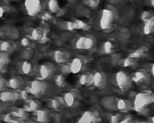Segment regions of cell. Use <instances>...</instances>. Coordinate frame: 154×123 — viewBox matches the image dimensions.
Wrapping results in <instances>:
<instances>
[{
	"instance_id": "obj_1",
	"label": "cell",
	"mask_w": 154,
	"mask_h": 123,
	"mask_svg": "<svg viewBox=\"0 0 154 123\" xmlns=\"http://www.w3.org/2000/svg\"><path fill=\"white\" fill-rule=\"evenodd\" d=\"M154 103V93L151 92H144L136 94L134 100V107L138 112H144L148 106Z\"/></svg>"
},
{
	"instance_id": "obj_2",
	"label": "cell",
	"mask_w": 154,
	"mask_h": 123,
	"mask_svg": "<svg viewBox=\"0 0 154 123\" xmlns=\"http://www.w3.org/2000/svg\"><path fill=\"white\" fill-rule=\"evenodd\" d=\"M114 21V13L111 9H104L102 11L99 25L103 30L111 28Z\"/></svg>"
},
{
	"instance_id": "obj_3",
	"label": "cell",
	"mask_w": 154,
	"mask_h": 123,
	"mask_svg": "<svg viewBox=\"0 0 154 123\" xmlns=\"http://www.w3.org/2000/svg\"><path fill=\"white\" fill-rule=\"evenodd\" d=\"M116 82L119 88L123 91H127L132 87V78L123 71L117 72L116 74Z\"/></svg>"
},
{
	"instance_id": "obj_4",
	"label": "cell",
	"mask_w": 154,
	"mask_h": 123,
	"mask_svg": "<svg viewBox=\"0 0 154 123\" xmlns=\"http://www.w3.org/2000/svg\"><path fill=\"white\" fill-rule=\"evenodd\" d=\"M48 85L45 82L39 80L32 81L30 84V86L29 88V92L31 93L32 94L35 96H42L46 92Z\"/></svg>"
},
{
	"instance_id": "obj_5",
	"label": "cell",
	"mask_w": 154,
	"mask_h": 123,
	"mask_svg": "<svg viewBox=\"0 0 154 123\" xmlns=\"http://www.w3.org/2000/svg\"><path fill=\"white\" fill-rule=\"evenodd\" d=\"M27 14L31 16H35L42 10V3L38 0H26L24 3Z\"/></svg>"
},
{
	"instance_id": "obj_6",
	"label": "cell",
	"mask_w": 154,
	"mask_h": 123,
	"mask_svg": "<svg viewBox=\"0 0 154 123\" xmlns=\"http://www.w3.org/2000/svg\"><path fill=\"white\" fill-rule=\"evenodd\" d=\"M95 40L91 36H82L79 38L75 44V46L78 50H90L93 47Z\"/></svg>"
},
{
	"instance_id": "obj_7",
	"label": "cell",
	"mask_w": 154,
	"mask_h": 123,
	"mask_svg": "<svg viewBox=\"0 0 154 123\" xmlns=\"http://www.w3.org/2000/svg\"><path fill=\"white\" fill-rule=\"evenodd\" d=\"M132 82L139 86L148 85L150 82V76L147 72L144 70H139L134 74L132 77Z\"/></svg>"
},
{
	"instance_id": "obj_8",
	"label": "cell",
	"mask_w": 154,
	"mask_h": 123,
	"mask_svg": "<svg viewBox=\"0 0 154 123\" xmlns=\"http://www.w3.org/2000/svg\"><path fill=\"white\" fill-rule=\"evenodd\" d=\"M31 36L33 40L39 41L40 43H45L48 40V38L45 37V32L41 28H34L32 31Z\"/></svg>"
},
{
	"instance_id": "obj_9",
	"label": "cell",
	"mask_w": 154,
	"mask_h": 123,
	"mask_svg": "<svg viewBox=\"0 0 154 123\" xmlns=\"http://www.w3.org/2000/svg\"><path fill=\"white\" fill-rule=\"evenodd\" d=\"M54 58L56 62L59 64L66 63L70 58V55L66 51L56 50L54 53Z\"/></svg>"
},
{
	"instance_id": "obj_10",
	"label": "cell",
	"mask_w": 154,
	"mask_h": 123,
	"mask_svg": "<svg viewBox=\"0 0 154 123\" xmlns=\"http://www.w3.org/2000/svg\"><path fill=\"white\" fill-rule=\"evenodd\" d=\"M106 83V78L101 72H96L93 75V85L99 88H103Z\"/></svg>"
},
{
	"instance_id": "obj_11",
	"label": "cell",
	"mask_w": 154,
	"mask_h": 123,
	"mask_svg": "<svg viewBox=\"0 0 154 123\" xmlns=\"http://www.w3.org/2000/svg\"><path fill=\"white\" fill-rule=\"evenodd\" d=\"M40 76L42 79H49L54 74V70L51 65L48 64H44L40 66Z\"/></svg>"
},
{
	"instance_id": "obj_12",
	"label": "cell",
	"mask_w": 154,
	"mask_h": 123,
	"mask_svg": "<svg viewBox=\"0 0 154 123\" xmlns=\"http://www.w3.org/2000/svg\"><path fill=\"white\" fill-rule=\"evenodd\" d=\"M20 94L18 93L12 92L9 91H3L0 92V100L4 102L13 101L19 98Z\"/></svg>"
},
{
	"instance_id": "obj_13",
	"label": "cell",
	"mask_w": 154,
	"mask_h": 123,
	"mask_svg": "<svg viewBox=\"0 0 154 123\" xmlns=\"http://www.w3.org/2000/svg\"><path fill=\"white\" fill-rule=\"evenodd\" d=\"M148 48L147 46H141V47L138 48V50L135 51V52H132L129 56V57H132V58L137 59V58H144V57L147 56L148 55Z\"/></svg>"
},
{
	"instance_id": "obj_14",
	"label": "cell",
	"mask_w": 154,
	"mask_h": 123,
	"mask_svg": "<svg viewBox=\"0 0 154 123\" xmlns=\"http://www.w3.org/2000/svg\"><path fill=\"white\" fill-rule=\"evenodd\" d=\"M82 69V61L79 58H75L70 64L71 73L78 74Z\"/></svg>"
},
{
	"instance_id": "obj_15",
	"label": "cell",
	"mask_w": 154,
	"mask_h": 123,
	"mask_svg": "<svg viewBox=\"0 0 154 123\" xmlns=\"http://www.w3.org/2000/svg\"><path fill=\"white\" fill-rule=\"evenodd\" d=\"M102 104L108 110H115L117 108V101L113 97H105L102 100Z\"/></svg>"
},
{
	"instance_id": "obj_16",
	"label": "cell",
	"mask_w": 154,
	"mask_h": 123,
	"mask_svg": "<svg viewBox=\"0 0 154 123\" xmlns=\"http://www.w3.org/2000/svg\"><path fill=\"white\" fill-rule=\"evenodd\" d=\"M144 32L147 35L154 34V16L148 21L145 22L144 26Z\"/></svg>"
},
{
	"instance_id": "obj_17",
	"label": "cell",
	"mask_w": 154,
	"mask_h": 123,
	"mask_svg": "<svg viewBox=\"0 0 154 123\" xmlns=\"http://www.w3.org/2000/svg\"><path fill=\"white\" fill-rule=\"evenodd\" d=\"M80 83L82 86H91L93 84V75L90 74H83L80 76Z\"/></svg>"
},
{
	"instance_id": "obj_18",
	"label": "cell",
	"mask_w": 154,
	"mask_h": 123,
	"mask_svg": "<svg viewBox=\"0 0 154 123\" xmlns=\"http://www.w3.org/2000/svg\"><path fill=\"white\" fill-rule=\"evenodd\" d=\"M117 107L122 111H127L131 108L130 102L125 99H120L117 100Z\"/></svg>"
},
{
	"instance_id": "obj_19",
	"label": "cell",
	"mask_w": 154,
	"mask_h": 123,
	"mask_svg": "<svg viewBox=\"0 0 154 123\" xmlns=\"http://www.w3.org/2000/svg\"><path fill=\"white\" fill-rule=\"evenodd\" d=\"M21 85H22V82H21L20 79L17 77L11 78L9 80L8 82V86L13 89H18L20 88Z\"/></svg>"
},
{
	"instance_id": "obj_20",
	"label": "cell",
	"mask_w": 154,
	"mask_h": 123,
	"mask_svg": "<svg viewBox=\"0 0 154 123\" xmlns=\"http://www.w3.org/2000/svg\"><path fill=\"white\" fill-rule=\"evenodd\" d=\"M94 119V115L91 112H87L84 114L78 123H92Z\"/></svg>"
},
{
	"instance_id": "obj_21",
	"label": "cell",
	"mask_w": 154,
	"mask_h": 123,
	"mask_svg": "<svg viewBox=\"0 0 154 123\" xmlns=\"http://www.w3.org/2000/svg\"><path fill=\"white\" fill-rule=\"evenodd\" d=\"M75 97L72 92H67L64 94V102L69 106H72L75 103Z\"/></svg>"
},
{
	"instance_id": "obj_22",
	"label": "cell",
	"mask_w": 154,
	"mask_h": 123,
	"mask_svg": "<svg viewBox=\"0 0 154 123\" xmlns=\"http://www.w3.org/2000/svg\"><path fill=\"white\" fill-rule=\"evenodd\" d=\"M48 8L51 13L57 14L60 10V5H59L58 2L55 0H51L48 2Z\"/></svg>"
},
{
	"instance_id": "obj_23",
	"label": "cell",
	"mask_w": 154,
	"mask_h": 123,
	"mask_svg": "<svg viewBox=\"0 0 154 123\" xmlns=\"http://www.w3.org/2000/svg\"><path fill=\"white\" fill-rule=\"evenodd\" d=\"M21 69H22V72L25 74H30V72L32 70V64L28 61H24L23 62L22 66H21Z\"/></svg>"
},
{
	"instance_id": "obj_24",
	"label": "cell",
	"mask_w": 154,
	"mask_h": 123,
	"mask_svg": "<svg viewBox=\"0 0 154 123\" xmlns=\"http://www.w3.org/2000/svg\"><path fill=\"white\" fill-rule=\"evenodd\" d=\"M55 82L59 87H64L66 85V77L63 75H58L56 76Z\"/></svg>"
},
{
	"instance_id": "obj_25",
	"label": "cell",
	"mask_w": 154,
	"mask_h": 123,
	"mask_svg": "<svg viewBox=\"0 0 154 123\" xmlns=\"http://www.w3.org/2000/svg\"><path fill=\"white\" fill-rule=\"evenodd\" d=\"M83 4H86L91 8H96L100 4V2L99 0H86V1L83 2Z\"/></svg>"
},
{
	"instance_id": "obj_26",
	"label": "cell",
	"mask_w": 154,
	"mask_h": 123,
	"mask_svg": "<svg viewBox=\"0 0 154 123\" xmlns=\"http://www.w3.org/2000/svg\"><path fill=\"white\" fill-rule=\"evenodd\" d=\"M75 24H76V29L87 30L89 28H90V26H89L85 22H84V21L78 20L75 21Z\"/></svg>"
},
{
	"instance_id": "obj_27",
	"label": "cell",
	"mask_w": 154,
	"mask_h": 123,
	"mask_svg": "<svg viewBox=\"0 0 154 123\" xmlns=\"http://www.w3.org/2000/svg\"><path fill=\"white\" fill-rule=\"evenodd\" d=\"M0 50L3 52H9L12 50V45L10 42L4 41L0 45Z\"/></svg>"
},
{
	"instance_id": "obj_28",
	"label": "cell",
	"mask_w": 154,
	"mask_h": 123,
	"mask_svg": "<svg viewBox=\"0 0 154 123\" xmlns=\"http://www.w3.org/2000/svg\"><path fill=\"white\" fill-rule=\"evenodd\" d=\"M104 51H105V53L110 54L112 52L113 50H114V45L112 44V43L110 41H106L105 42L103 46Z\"/></svg>"
},
{
	"instance_id": "obj_29",
	"label": "cell",
	"mask_w": 154,
	"mask_h": 123,
	"mask_svg": "<svg viewBox=\"0 0 154 123\" xmlns=\"http://www.w3.org/2000/svg\"><path fill=\"white\" fill-rule=\"evenodd\" d=\"M136 63V59L132 58V57H127L126 59L123 60V66L124 67H130V66L135 65Z\"/></svg>"
},
{
	"instance_id": "obj_30",
	"label": "cell",
	"mask_w": 154,
	"mask_h": 123,
	"mask_svg": "<svg viewBox=\"0 0 154 123\" xmlns=\"http://www.w3.org/2000/svg\"><path fill=\"white\" fill-rule=\"evenodd\" d=\"M153 16L154 14L153 13H151L150 11H148V10H145V11L143 12L142 14H141V20H142L143 21H144V22H147L149 20L151 19Z\"/></svg>"
},
{
	"instance_id": "obj_31",
	"label": "cell",
	"mask_w": 154,
	"mask_h": 123,
	"mask_svg": "<svg viewBox=\"0 0 154 123\" xmlns=\"http://www.w3.org/2000/svg\"><path fill=\"white\" fill-rule=\"evenodd\" d=\"M0 62L3 64V66H5L10 62V58L7 54H1L0 55Z\"/></svg>"
},
{
	"instance_id": "obj_32",
	"label": "cell",
	"mask_w": 154,
	"mask_h": 123,
	"mask_svg": "<svg viewBox=\"0 0 154 123\" xmlns=\"http://www.w3.org/2000/svg\"><path fill=\"white\" fill-rule=\"evenodd\" d=\"M122 61V56L120 54H116V55L113 56L112 58V64H120V62Z\"/></svg>"
},
{
	"instance_id": "obj_33",
	"label": "cell",
	"mask_w": 154,
	"mask_h": 123,
	"mask_svg": "<svg viewBox=\"0 0 154 123\" xmlns=\"http://www.w3.org/2000/svg\"><path fill=\"white\" fill-rule=\"evenodd\" d=\"M61 71L62 73L64 74H68L71 73L70 70V64H63L61 67Z\"/></svg>"
},
{
	"instance_id": "obj_34",
	"label": "cell",
	"mask_w": 154,
	"mask_h": 123,
	"mask_svg": "<svg viewBox=\"0 0 154 123\" xmlns=\"http://www.w3.org/2000/svg\"><path fill=\"white\" fill-rule=\"evenodd\" d=\"M66 29L70 30V31L76 29V24H75V22H67L66 24Z\"/></svg>"
},
{
	"instance_id": "obj_35",
	"label": "cell",
	"mask_w": 154,
	"mask_h": 123,
	"mask_svg": "<svg viewBox=\"0 0 154 123\" xmlns=\"http://www.w3.org/2000/svg\"><path fill=\"white\" fill-rule=\"evenodd\" d=\"M32 56V52L30 50H27L23 51L22 53L23 58H25V59H29V58H31Z\"/></svg>"
},
{
	"instance_id": "obj_36",
	"label": "cell",
	"mask_w": 154,
	"mask_h": 123,
	"mask_svg": "<svg viewBox=\"0 0 154 123\" xmlns=\"http://www.w3.org/2000/svg\"><path fill=\"white\" fill-rule=\"evenodd\" d=\"M37 116H38V121H44V120L46 118L47 113L45 112H44V111L41 110L38 112Z\"/></svg>"
},
{
	"instance_id": "obj_37",
	"label": "cell",
	"mask_w": 154,
	"mask_h": 123,
	"mask_svg": "<svg viewBox=\"0 0 154 123\" xmlns=\"http://www.w3.org/2000/svg\"><path fill=\"white\" fill-rule=\"evenodd\" d=\"M129 38V34H126L125 32H122L120 33V34L118 35V39L119 40H122V41H124V40H126Z\"/></svg>"
},
{
	"instance_id": "obj_38",
	"label": "cell",
	"mask_w": 154,
	"mask_h": 123,
	"mask_svg": "<svg viewBox=\"0 0 154 123\" xmlns=\"http://www.w3.org/2000/svg\"><path fill=\"white\" fill-rule=\"evenodd\" d=\"M7 84L8 83L5 82V80L4 79H2V78H0V92L5 91L6 86H8Z\"/></svg>"
},
{
	"instance_id": "obj_39",
	"label": "cell",
	"mask_w": 154,
	"mask_h": 123,
	"mask_svg": "<svg viewBox=\"0 0 154 123\" xmlns=\"http://www.w3.org/2000/svg\"><path fill=\"white\" fill-rule=\"evenodd\" d=\"M21 45L23 46H25V47H27L30 45V40L28 38H23L21 40Z\"/></svg>"
},
{
	"instance_id": "obj_40",
	"label": "cell",
	"mask_w": 154,
	"mask_h": 123,
	"mask_svg": "<svg viewBox=\"0 0 154 123\" xmlns=\"http://www.w3.org/2000/svg\"><path fill=\"white\" fill-rule=\"evenodd\" d=\"M42 20H46V21H48V20H51V19H52V16H51L50 14L48 13H45L43 15H42Z\"/></svg>"
},
{
	"instance_id": "obj_41",
	"label": "cell",
	"mask_w": 154,
	"mask_h": 123,
	"mask_svg": "<svg viewBox=\"0 0 154 123\" xmlns=\"http://www.w3.org/2000/svg\"><path fill=\"white\" fill-rule=\"evenodd\" d=\"M60 103L57 100H51V106H52V107L55 108V109L58 108V106H60Z\"/></svg>"
},
{
	"instance_id": "obj_42",
	"label": "cell",
	"mask_w": 154,
	"mask_h": 123,
	"mask_svg": "<svg viewBox=\"0 0 154 123\" xmlns=\"http://www.w3.org/2000/svg\"><path fill=\"white\" fill-rule=\"evenodd\" d=\"M21 98L23 99H27L28 98V96H29V94H28V92L27 91H22L21 92V94L20 95Z\"/></svg>"
},
{
	"instance_id": "obj_43",
	"label": "cell",
	"mask_w": 154,
	"mask_h": 123,
	"mask_svg": "<svg viewBox=\"0 0 154 123\" xmlns=\"http://www.w3.org/2000/svg\"><path fill=\"white\" fill-rule=\"evenodd\" d=\"M118 120H120V116H114L111 118V122L112 123H118Z\"/></svg>"
},
{
	"instance_id": "obj_44",
	"label": "cell",
	"mask_w": 154,
	"mask_h": 123,
	"mask_svg": "<svg viewBox=\"0 0 154 123\" xmlns=\"http://www.w3.org/2000/svg\"><path fill=\"white\" fill-rule=\"evenodd\" d=\"M121 123H133V122H132V120L131 118H126L124 121L122 122Z\"/></svg>"
},
{
	"instance_id": "obj_45",
	"label": "cell",
	"mask_w": 154,
	"mask_h": 123,
	"mask_svg": "<svg viewBox=\"0 0 154 123\" xmlns=\"http://www.w3.org/2000/svg\"><path fill=\"white\" fill-rule=\"evenodd\" d=\"M5 14V10L3 8L0 7V17H2Z\"/></svg>"
},
{
	"instance_id": "obj_46",
	"label": "cell",
	"mask_w": 154,
	"mask_h": 123,
	"mask_svg": "<svg viewBox=\"0 0 154 123\" xmlns=\"http://www.w3.org/2000/svg\"><path fill=\"white\" fill-rule=\"evenodd\" d=\"M151 72H152V74H153V76H154V64L152 65V68H151Z\"/></svg>"
},
{
	"instance_id": "obj_47",
	"label": "cell",
	"mask_w": 154,
	"mask_h": 123,
	"mask_svg": "<svg viewBox=\"0 0 154 123\" xmlns=\"http://www.w3.org/2000/svg\"><path fill=\"white\" fill-rule=\"evenodd\" d=\"M3 67H4V66H3V64H2L1 62H0V70H1L2 69V68H3Z\"/></svg>"
},
{
	"instance_id": "obj_48",
	"label": "cell",
	"mask_w": 154,
	"mask_h": 123,
	"mask_svg": "<svg viewBox=\"0 0 154 123\" xmlns=\"http://www.w3.org/2000/svg\"><path fill=\"white\" fill-rule=\"evenodd\" d=\"M150 4H151V5L154 7V0H152L151 2H150Z\"/></svg>"
},
{
	"instance_id": "obj_49",
	"label": "cell",
	"mask_w": 154,
	"mask_h": 123,
	"mask_svg": "<svg viewBox=\"0 0 154 123\" xmlns=\"http://www.w3.org/2000/svg\"><path fill=\"white\" fill-rule=\"evenodd\" d=\"M141 123H147V122H141Z\"/></svg>"
}]
</instances>
